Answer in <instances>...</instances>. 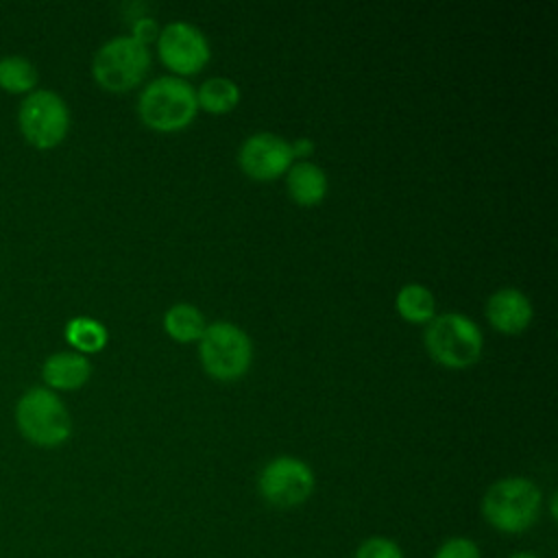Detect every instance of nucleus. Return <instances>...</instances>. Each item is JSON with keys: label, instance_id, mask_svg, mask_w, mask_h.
Listing matches in <instances>:
<instances>
[{"label": "nucleus", "instance_id": "1", "mask_svg": "<svg viewBox=\"0 0 558 558\" xmlns=\"http://www.w3.org/2000/svg\"><path fill=\"white\" fill-rule=\"evenodd\" d=\"M541 488L527 477L497 480L482 499V514L497 532H527L541 514Z\"/></svg>", "mask_w": 558, "mask_h": 558}, {"label": "nucleus", "instance_id": "2", "mask_svg": "<svg viewBox=\"0 0 558 558\" xmlns=\"http://www.w3.org/2000/svg\"><path fill=\"white\" fill-rule=\"evenodd\" d=\"M20 434L37 447H59L72 434V418L54 390L35 386L15 405Z\"/></svg>", "mask_w": 558, "mask_h": 558}, {"label": "nucleus", "instance_id": "3", "mask_svg": "<svg viewBox=\"0 0 558 558\" xmlns=\"http://www.w3.org/2000/svg\"><path fill=\"white\" fill-rule=\"evenodd\" d=\"M140 118L157 131H179L187 126L196 111V92L177 76H159L144 87L137 100Z\"/></svg>", "mask_w": 558, "mask_h": 558}, {"label": "nucleus", "instance_id": "4", "mask_svg": "<svg viewBox=\"0 0 558 558\" xmlns=\"http://www.w3.org/2000/svg\"><path fill=\"white\" fill-rule=\"evenodd\" d=\"M425 347L438 364L466 368L482 355V331L464 314L447 312L429 320L425 329Z\"/></svg>", "mask_w": 558, "mask_h": 558}, {"label": "nucleus", "instance_id": "5", "mask_svg": "<svg viewBox=\"0 0 558 558\" xmlns=\"http://www.w3.org/2000/svg\"><path fill=\"white\" fill-rule=\"evenodd\" d=\"M148 65V46L131 35H122L98 48L92 63V74L100 87L109 92H126L144 78Z\"/></svg>", "mask_w": 558, "mask_h": 558}, {"label": "nucleus", "instance_id": "6", "mask_svg": "<svg viewBox=\"0 0 558 558\" xmlns=\"http://www.w3.org/2000/svg\"><path fill=\"white\" fill-rule=\"evenodd\" d=\"M201 340V362L205 371L216 379H238L242 377L253 360V347L248 336L233 323H211L205 325Z\"/></svg>", "mask_w": 558, "mask_h": 558}, {"label": "nucleus", "instance_id": "7", "mask_svg": "<svg viewBox=\"0 0 558 558\" xmlns=\"http://www.w3.org/2000/svg\"><path fill=\"white\" fill-rule=\"evenodd\" d=\"M17 124L31 146L46 150L65 140L70 129V111L59 94L50 89H35L22 100Z\"/></svg>", "mask_w": 558, "mask_h": 558}, {"label": "nucleus", "instance_id": "8", "mask_svg": "<svg viewBox=\"0 0 558 558\" xmlns=\"http://www.w3.org/2000/svg\"><path fill=\"white\" fill-rule=\"evenodd\" d=\"M259 495L277 508H294L314 490L312 469L292 456H279L270 460L257 477Z\"/></svg>", "mask_w": 558, "mask_h": 558}, {"label": "nucleus", "instance_id": "9", "mask_svg": "<svg viewBox=\"0 0 558 558\" xmlns=\"http://www.w3.org/2000/svg\"><path fill=\"white\" fill-rule=\"evenodd\" d=\"M157 50L161 61L179 74H194L209 61V44L205 35L187 22L168 24L159 33Z\"/></svg>", "mask_w": 558, "mask_h": 558}, {"label": "nucleus", "instance_id": "10", "mask_svg": "<svg viewBox=\"0 0 558 558\" xmlns=\"http://www.w3.org/2000/svg\"><path fill=\"white\" fill-rule=\"evenodd\" d=\"M292 146L275 133H255L240 146L238 161L242 170L259 181H270L290 170Z\"/></svg>", "mask_w": 558, "mask_h": 558}, {"label": "nucleus", "instance_id": "11", "mask_svg": "<svg viewBox=\"0 0 558 558\" xmlns=\"http://www.w3.org/2000/svg\"><path fill=\"white\" fill-rule=\"evenodd\" d=\"M486 316L497 331L519 333L532 320V303L521 290L501 288L488 299Z\"/></svg>", "mask_w": 558, "mask_h": 558}, {"label": "nucleus", "instance_id": "12", "mask_svg": "<svg viewBox=\"0 0 558 558\" xmlns=\"http://www.w3.org/2000/svg\"><path fill=\"white\" fill-rule=\"evenodd\" d=\"M92 375V364L76 351H61L50 355L41 366V377L52 390H76Z\"/></svg>", "mask_w": 558, "mask_h": 558}, {"label": "nucleus", "instance_id": "13", "mask_svg": "<svg viewBox=\"0 0 558 558\" xmlns=\"http://www.w3.org/2000/svg\"><path fill=\"white\" fill-rule=\"evenodd\" d=\"M288 192L299 205H316L327 192V177L316 163L299 161L288 170Z\"/></svg>", "mask_w": 558, "mask_h": 558}, {"label": "nucleus", "instance_id": "14", "mask_svg": "<svg viewBox=\"0 0 558 558\" xmlns=\"http://www.w3.org/2000/svg\"><path fill=\"white\" fill-rule=\"evenodd\" d=\"M39 81L37 68L20 57V54H9L0 59V89L7 94H31L35 92Z\"/></svg>", "mask_w": 558, "mask_h": 558}, {"label": "nucleus", "instance_id": "15", "mask_svg": "<svg viewBox=\"0 0 558 558\" xmlns=\"http://www.w3.org/2000/svg\"><path fill=\"white\" fill-rule=\"evenodd\" d=\"M163 327L170 338H174L179 342H192L203 336L205 318L198 312V307H194L190 303H179L166 312Z\"/></svg>", "mask_w": 558, "mask_h": 558}, {"label": "nucleus", "instance_id": "16", "mask_svg": "<svg viewBox=\"0 0 558 558\" xmlns=\"http://www.w3.org/2000/svg\"><path fill=\"white\" fill-rule=\"evenodd\" d=\"M397 312L410 323H429L436 316L434 294L421 283H408L397 294Z\"/></svg>", "mask_w": 558, "mask_h": 558}, {"label": "nucleus", "instance_id": "17", "mask_svg": "<svg viewBox=\"0 0 558 558\" xmlns=\"http://www.w3.org/2000/svg\"><path fill=\"white\" fill-rule=\"evenodd\" d=\"M238 100H240L238 85L225 76L207 78L196 92L198 107H203L211 113H227L238 105Z\"/></svg>", "mask_w": 558, "mask_h": 558}, {"label": "nucleus", "instance_id": "18", "mask_svg": "<svg viewBox=\"0 0 558 558\" xmlns=\"http://www.w3.org/2000/svg\"><path fill=\"white\" fill-rule=\"evenodd\" d=\"M65 340L76 353H96L107 344V329L89 316H76L65 325Z\"/></svg>", "mask_w": 558, "mask_h": 558}, {"label": "nucleus", "instance_id": "19", "mask_svg": "<svg viewBox=\"0 0 558 558\" xmlns=\"http://www.w3.org/2000/svg\"><path fill=\"white\" fill-rule=\"evenodd\" d=\"M355 558H405L401 547L384 536H371L364 543H360Z\"/></svg>", "mask_w": 558, "mask_h": 558}, {"label": "nucleus", "instance_id": "20", "mask_svg": "<svg viewBox=\"0 0 558 558\" xmlns=\"http://www.w3.org/2000/svg\"><path fill=\"white\" fill-rule=\"evenodd\" d=\"M434 558H482L480 556V549L477 545L471 541V538H464V536H453L449 541H445Z\"/></svg>", "mask_w": 558, "mask_h": 558}, {"label": "nucleus", "instance_id": "21", "mask_svg": "<svg viewBox=\"0 0 558 558\" xmlns=\"http://www.w3.org/2000/svg\"><path fill=\"white\" fill-rule=\"evenodd\" d=\"M155 35V22L150 17H140L135 24H133V35L135 39H140L142 44H146L150 37Z\"/></svg>", "mask_w": 558, "mask_h": 558}, {"label": "nucleus", "instance_id": "22", "mask_svg": "<svg viewBox=\"0 0 558 558\" xmlns=\"http://www.w3.org/2000/svg\"><path fill=\"white\" fill-rule=\"evenodd\" d=\"M292 146V155H305V153H310L314 146H312V142L310 140H305V137H301V140H296V144H290Z\"/></svg>", "mask_w": 558, "mask_h": 558}, {"label": "nucleus", "instance_id": "23", "mask_svg": "<svg viewBox=\"0 0 558 558\" xmlns=\"http://www.w3.org/2000/svg\"><path fill=\"white\" fill-rule=\"evenodd\" d=\"M510 558H538V556H534V554H530V551H519V554H512Z\"/></svg>", "mask_w": 558, "mask_h": 558}]
</instances>
